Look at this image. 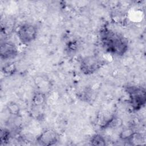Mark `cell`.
<instances>
[{
    "label": "cell",
    "instance_id": "obj_1",
    "mask_svg": "<svg viewBox=\"0 0 146 146\" xmlns=\"http://www.w3.org/2000/svg\"><path fill=\"white\" fill-rule=\"evenodd\" d=\"M99 37L103 48L112 55L123 56L128 51V39L121 34L107 26L101 28Z\"/></svg>",
    "mask_w": 146,
    "mask_h": 146
},
{
    "label": "cell",
    "instance_id": "obj_2",
    "mask_svg": "<svg viewBox=\"0 0 146 146\" xmlns=\"http://www.w3.org/2000/svg\"><path fill=\"white\" fill-rule=\"evenodd\" d=\"M125 91L128 95L130 106L133 111H139L145 106L146 91L144 87L128 85L125 87Z\"/></svg>",
    "mask_w": 146,
    "mask_h": 146
},
{
    "label": "cell",
    "instance_id": "obj_3",
    "mask_svg": "<svg viewBox=\"0 0 146 146\" xmlns=\"http://www.w3.org/2000/svg\"><path fill=\"white\" fill-rule=\"evenodd\" d=\"M104 64L105 62L97 56H88L82 60L80 70L83 74L91 75L99 70Z\"/></svg>",
    "mask_w": 146,
    "mask_h": 146
},
{
    "label": "cell",
    "instance_id": "obj_4",
    "mask_svg": "<svg viewBox=\"0 0 146 146\" xmlns=\"http://www.w3.org/2000/svg\"><path fill=\"white\" fill-rule=\"evenodd\" d=\"M37 34V28L30 23L22 24L17 30V36L23 44H29L33 42L36 39Z\"/></svg>",
    "mask_w": 146,
    "mask_h": 146
},
{
    "label": "cell",
    "instance_id": "obj_5",
    "mask_svg": "<svg viewBox=\"0 0 146 146\" xmlns=\"http://www.w3.org/2000/svg\"><path fill=\"white\" fill-rule=\"evenodd\" d=\"M58 141V135L52 129H45L36 138V142L41 145H52L55 144Z\"/></svg>",
    "mask_w": 146,
    "mask_h": 146
},
{
    "label": "cell",
    "instance_id": "obj_6",
    "mask_svg": "<svg viewBox=\"0 0 146 146\" xmlns=\"http://www.w3.org/2000/svg\"><path fill=\"white\" fill-rule=\"evenodd\" d=\"M18 54L16 46L10 42H4L1 44L0 55L2 60H7L15 58Z\"/></svg>",
    "mask_w": 146,
    "mask_h": 146
},
{
    "label": "cell",
    "instance_id": "obj_7",
    "mask_svg": "<svg viewBox=\"0 0 146 146\" xmlns=\"http://www.w3.org/2000/svg\"><path fill=\"white\" fill-rule=\"evenodd\" d=\"M46 100V95L42 92H38L34 94L32 98V104L36 107L40 106L44 104Z\"/></svg>",
    "mask_w": 146,
    "mask_h": 146
},
{
    "label": "cell",
    "instance_id": "obj_8",
    "mask_svg": "<svg viewBox=\"0 0 146 146\" xmlns=\"http://www.w3.org/2000/svg\"><path fill=\"white\" fill-rule=\"evenodd\" d=\"M90 144L94 146H103L106 145V139L100 134L94 135L90 139Z\"/></svg>",
    "mask_w": 146,
    "mask_h": 146
},
{
    "label": "cell",
    "instance_id": "obj_9",
    "mask_svg": "<svg viewBox=\"0 0 146 146\" xmlns=\"http://www.w3.org/2000/svg\"><path fill=\"white\" fill-rule=\"evenodd\" d=\"M17 68L14 63H7L2 68V71L6 76H11L15 73Z\"/></svg>",
    "mask_w": 146,
    "mask_h": 146
},
{
    "label": "cell",
    "instance_id": "obj_10",
    "mask_svg": "<svg viewBox=\"0 0 146 146\" xmlns=\"http://www.w3.org/2000/svg\"><path fill=\"white\" fill-rule=\"evenodd\" d=\"M7 109L9 113L14 116H18L20 112V108L17 103L14 102H10L7 104Z\"/></svg>",
    "mask_w": 146,
    "mask_h": 146
},
{
    "label": "cell",
    "instance_id": "obj_11",
    "mask_svg": "<svg viewBox=\"0 0 146 146\" xmlns=\"http://www.w3.org/2000/svg\"><path fill=\"white\" fill-rule=\"evenodd\" d=\"M1 144H6L7 143L10 137V132L7 129H1Z\"/></svg>",
    "mask_w": 146,
    "mask_h": 146
},
{
    "label": "cell",
    "instance_id": "obj_12",
    "mask_svg": "<svg viewBox=\"0 0 146 146\" xmlns=\"http://www.w3.org/2000/svg\"><path fill=\"white\" fill-rule=\"evenodd\" d=\"M78 43L76 41H71L68 43L67 49L70 51L75 50L78 47Z\"/></svg>",
    "mask_w": 146,
    "mask_h": 146
}]
</instances>
